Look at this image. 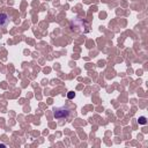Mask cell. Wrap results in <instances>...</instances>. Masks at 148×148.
<instances>
[{
	"instance_id": "1",
	"label": "cell",
	"mask_w": 148,
	"mask_h": 148,
	"mask_svg": "<svg viewBox=\"0 0 148 148\" xmlns=\"http://www.w3.org/2000/svg\"><path fill=\"white\" fill-rule=\"evenodd\" d=\"M71 113V110L66 106H60V108H54L53 109V117L56 119H64L67 118Z\"/></svg>"
},
{
	"instance_id": "2",
	"label": "cell",
	"mask_w": 148,
	"mask_h": 148,
	"mask_svg": "<svg viewBox=\"0 0 148 148\" xmlns=\"http://www.w3.org/2000/svg\"><path fill=\"white\" fill-rule=\"evenodd\" d=\"M8 22H9V16H8V14H7V13H0V27H1V28L7 27Z\"/></svg>"
},
{
	"instance_id": "3",
	"label": "cell",
	"mask_w": 148,
	"mask_h": 148,
	"mask_svg": "<svg viewBox=\"0 0 148 148\" xmlns=\"http://www.w3.org/2000/svg\"><path fill=\"white\" fill-rule=\"evenodd\" d=\"M138 123H139L140 125H145V124H147V118H146V117H143V116H141V117H139Z\"/></svg>"
},
{
	"instance_id": "4",
	"label": "cell",
	"mask_w": 148,
	"mask_h": 148,
	"mask_svg": "<svg viewBox=\"0 0 148 148\" xmlns=\"http://www.w3.org/2000/svg\"><path fill=\"white\" fill-rule=\"evenodd\" d=\"M67 97H68L69 99H73V98L75 97V92H74V91H68V94H67Z\"/></svg>"
},
{
	"instance_id": "5",
	"label": "cell",
	"mask_w": 148,
	"mask_h": 148,
	"mask_svg": "<svg viewBox=\"0 0 148 148\" xmlns=\"http://www.w3.org/2000/svg\"><path fill=\"white\" fill-rule=\"evenodd\" d=\"M0 147H6V145H3V143H0Z\"/></svg>"
}]
</instances>
